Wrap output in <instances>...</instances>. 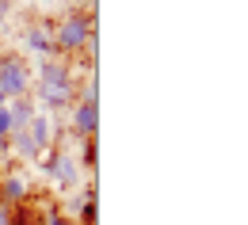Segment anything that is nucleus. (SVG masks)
Segmentation results:
<instances>
[{
  "mask_svg": "<svg viewBox=\"0 0 248 225\" xmlns=\"http://www.w3.org/2000/svg\"><path fill=\"white\" fill-rule=\"evenodd\" d=\"M27 137L34 141V149L42 153V149H50V141H54V115H46V111H38L31 119V126H27Z\"/></svg>",
  "mask_w": 248,
  "mask_h": 225,
  "instance_id": "nucleus-8",
  "label": "nucleus"
},
{
  "mask_svg": "<svg viewBox=\"0 0 248 225\" xmlns=\"http://www.w3.org/2000/svg\"><path fill=\"white\" fill-rule=\"evenodd\" d=\"M34 88H38V92H73V73H69V65L46 58V61L38 65Z\"/></svg>",
  "mask_w": 248,
  "mask_h": 225,
  "instance_id": "nucleus-3",
  "label": "nucleus"
},
{
  "mask_svg": "<svg viewBox=\"0 0 248 225\" xmlns=\"http://www.w3.org/2000/svg\"><path fill=\"white\" fill-rule=\"evenodd\" d=\"M27 198V180L19 176V172H8L4 180H0V202L4 206H16V202H23Z\"/></svg>",
  "mask_w": 248,
  "mask_h": 225,
  "instance_id": "nucleus-9",
  "label": "nucleus"
},
{
  "mask_svg": "<svg viewBox=\"0 0 248 225\" xmlns=\"http://www.w3.org/2000/svg\"><path fill=\"white\" fill-rule=\"evenodd\" d=\"M46 225H73V222H62L58 214H50V222H46Z\"/></svg>",
  "mask_w": 248,
  "mask_h": 225,
  "instance_id": "nucleus-16",
  "label": "nucleus"
},
{
  "mask_svg": "<svg viewBox=\"0 0 248 225\" xmlns=\"http://www.w3.org/2000/svg\"><path fill=\"white\" fill-rule=\"evenodd\" d=\"M8 141H12V149H16V153H19L23 161H34V157H42V153L34 149V141L27 137V130H16V134H12Z\"/></svg>",
  "mask_w": 248,
  "mask_h": 225,
  "instance_id": "nucleus-10",
  "label": "nucleus"
},
{
  "mask_svg": "<svg viewBox=\"0 0 248 225\" xmlns=\"http://www.w3.org/2000/svg\"><path fill=\"white\" fill-rule=\"evenodd\" d=\"M8 115H12V134L16 130H27L31 119L38 115V103L31 96H19V99H8Z\"/></svg>",
  "mask_w": 248,
  "mask_h": 225,
  "instance_id": "nucleus-7",
  "label": "nucleus"
},
{
  "mask_svg": "<svg viewBox=\"0 0 248 225\" xmlns=\"http://www.w3.org/2000/svg\"><path fill=\"white\" fill-rule=\"evenodd\" d=\"M12 8H16V0H0V23L12 15Z\"/></svg>",
  "mask_w": 248,
  "mask_h": 225,
  "instance_id": "nucleus-15",
  "label": "nucleus"
},
{
  "mask_svg": "<svg viewBox=\"0 0 248 225\" xmlns=\"http://www.w3.org/2000/svg\"><path fill=\"white\" fill-rule=\"evenodd\" d=\"M0 225H16V218H12V206H4V202H0Z\"/></svg>",
  "mask_w": 248,
  "mask_h": 225,
  "instance_id": "nucleus-14",
  "label": "nucleus"
},
{
  "mask_svg": "<svg viewBox=\"0 0 248 225\" xmlns=\"http://www.w3.org/2000/svg\"><path fill=\"white\" fill-rule=\"evenodd\" d=\"M92 31H95V15L69 12V15H62V23L54 27V50L58 54H80Z\"/></svg>",
  "mask_w": 248,
  "mask_h": 225,
  "instance_id": "nucleus-1",
  "label": "nucleus"
},
{
  "mask_svg": "<svg viewBox=\"0 0 248 225\" xmlns=\"http://www.w3.org/2000/svg\"><path fill=\"white\" fill-rule=\"evenodd\" d=\"M95 96H99V84H95V76H88V80H84V103H95Z\"/></svg>",
  "mask_w": 248,
  "mask_h": 225,
  "instance_id": "nucleus-11",
  "label": "nucleus"
},
{
  "mask_svg": "<svg viewBox=\"0 0 248 225\" xmlns=\"http://www.w3.org/2000/svg\"><path fill=\"white\" fill-rule=\"evenodd\" d=\"M69 122L80 137H95L99 130V107L95 103H84V99H73V111H69Z\"/></svg>",
  "mask_w": 248,
  "mask_h": 225,
  "instance_id": "nucleus-5",
  "label": "nucleus"
},
{
  "mask_svg": "<svg viewBox=\"0 0 248 225\" xmlns=\"http://www.w3.org/2000/svg\"><path fill=\"white\" fill-rule=\"evenodd\" d=\"M0 92L8 99H19V96H31V69L19 54H8L0 58Z\"/></svg>",
  "mask_w": 248,
  "mask_h": 225,
  "instance_id": "nucleus-2",
  "label": "nucleus"
},
{
  "mask_svg": "<svg viewBox=\"0 0 248 225\" xmlns=\"http://www.w3.org/2000/svg\"><path fill=\"white\" fill-rule=\"evenodd\" d=\"M4 107H8V96H4V92H0V111H4Z\"/></svg>",
  "mask_w": 248,
  "mask_h": 225,
  "instance_id": "nucleus-17",
  "label": "nucleus"
},
{
  "mask_svg": "<svg viewBox=\"0 0 248 225\" xmlns=\"http://www.w3.org/2000/svg\"><path fill=\"white\" fill-rule=\"evenodd\" d=\"M0 137H12V115H8V107L0 111Z\"/></svg>",
  "mask_w": 248,
  "mask_h": 225,
  "instance_id": "nucleus-12",
  "label": "nucleus"
},
{
  "mask_svg": "<svg viewBox=\"0 0 248 225\" xmlns=\"http://www.w3.org/2000/svg\"><path fill=\"white\" fill-rule=\"evenodd\" d=\"M84 164H88V168H95V141H88V145H84Z\"/></svg>",
  "mask_w": 248,
  "mask_h": 225,
  "instance_id": "nucleus-13",
  "label": "nucleus"
},
{
  "mask_svg": "<svg viewBox=\"0 0 248 225\" xmlns=\"http://www.w3.org/2000/svg\"><path fill=\"white\" fill-rule=\"evenodd\" d=\"M23 46L31 50L34 58H42V61H46V58L54 54V31H50L46 23H34V27L23 31Z\"/></svg>",
  "mask_w": 248,
  "mask_h": 225,
  "instance_id": "nucleus-6",
  "label": "nucleus"
},
{
  "mask_svg": "<svg viewBox=\"0 0 248 225\" xmlns=\"http://www.w3.org/2000/svg\"><path fill=\"white\" fill-rule=\"evenodd\" d=\"M46 176H50L58 187H77V183H80V161H77L73 153H50Z\"/></svg>",
  "mask_w": 248,
  "mask_h": 225,
  "instance_id": "nucleus-4",
  "label": "nucleus"
},
{
  "mask_svg": "<svg viewBox=\"0 0 248 225\" xmlns=\"http://www.w3.org/2000/svg\"><path fill=\"white\" fill-rule=\"evenodd\" d=\"M4 149H8V137H0V153H4Z\"/></svg>",
  "mask_w": 248,
  "mask_h": 225,
  "instance_id": "nucleus-18",
  "label": "nucleus"
}]
</instances>
